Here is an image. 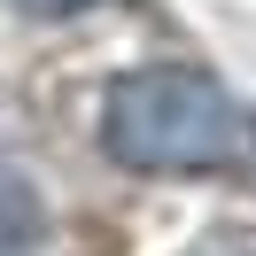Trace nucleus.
Instances as JSON below:
<instances>
[{"instance_id":"f257e3e1","label":"nucleus","mask_w":256,"mask_h":256,"mask_svg":"<svg viewBox=\"0 0 256 256\" xmlns=\"http://www.w3.org/2000/svg\"><path fill=\"white\" fill-rule=\"evenodd\" d=\"M240 109L194 62H140L101 94V148L140 178H194L240 156Z\"/></svg>"},{"instance_id":"f03ea898","label":"nucleus","mask_w":256,"mask_h":256,"mask_svg":"<svg viewBox=\"0 0 256 256\" xmlns=\"http://www.w3.org/2000/svg\"><path fill=\"white\" fill-rule=\"evenodd\" d=\"M47 240V194L32 186V171L0 163V256H39Z\"/></svg>"},{"instance_id":"7ed1b4c3","label":"nucleus","mask_w":256,"mask_h":256,"mask_svg":"<svg viewBox=\"0 0 256 256\" xmlns=\"http://www.w3.org/2000/svg\"><path fill=\"white\" fill-rule=\"evenodd\" d=\"M186 256H256V225H210L202 240H186Z\"/></svg>"},{"instance_id":"20e7f679","label":"nucleus","mask_w":256,"mask_h":256,"mask_svg":"<svg viewBox=\"0 0 256 256\" xmlns=\"http://www.w3.org/2000/svg\"><path fill=\"white\" fill-rule=\"evenodd\" d=\"M16 8H32V16H78V8H94V0H16Z\"/></svg>"}]
</instances>
